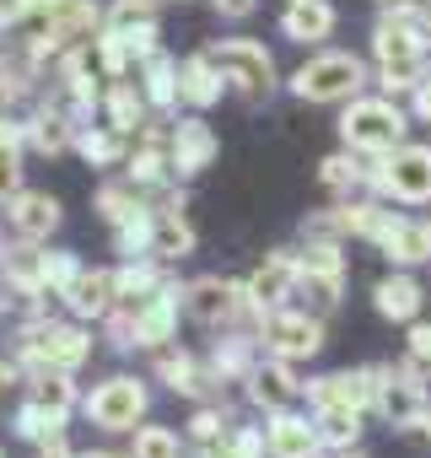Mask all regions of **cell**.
Here are the masks:
<instances>
[{
  "instance_id": "6da1fadb",
  "label": "cell",
  "mask_w": 431,
  "mask_h": 458,
  "mask_svg": "<svg viewBox=\"0 0 431 458\" xmlns=\"http://www.w3.org/2000/svg\"><path fill=\"white\" fill-rule=\"evenodd\" d=\"M426 49H431V33L420 17H399V12H383L377 28H372V60H377V87L393 98V92H415L426 81Z\"/></svg>"
},
{
  "instance_id": "7a4b0ae2",
  "label": "cell",
  "mask_w": 431,
  "mask_h": 458,
  "mask_svg": "<svg viewBox=\"0 0 431 458\" xmlns=\"http://www.w3.org/2000/svg\"><path fill=\"white\" fill-rule=\"evenodd\" d=\"M340 140L361 157H388L410 140V114L383 92V98H351L345 114H340Z\"/></svg>"
},
{
  "instance_id": "3957f363",
  "label": "cell",
  "mask_w": 431,
  "mask_h": 458,
  "mask_svg": "<svg viewBox=\"0 0 431 458\" xmlns=\"http://www.w3.org/2000/svg\"><path fill=\"white\" fill-rule=\"evenodd\" d=\"M361 87H367V65L345 49H324L292 71V92L302 103H351V98H361Z\"/></svg>"
},
{
  "instance_id": "277c9868",
  "label": "cell",
  "mask_w": 431,
  "mask_h": 458,
  "mask_svg": "<svg viewBox=\"0 0 431 458\" xmlns=\"http://www.w3.org/2000/svg\"><path fill=\"white\" fill-rule=\"evenodd\" d=\"M426 372H415L410 361H399V367H377V394H372V410L383 415V426H393V431H415L420 426V415H426V404H431V394H426Z\"/></svg>"
},
{
  "instance_id": "5b68a950",
  "label": "cell",
  "mask_w": 431,
  "mask_h": 458,
  "mask_svg": "<svg viewBox=\"0 0 431 458\" xmlns=\"http://www.w3.org/2000/svg\"><path fill=\"white\" fill-rule=\"evenodd\" d=\"M259 340H265V356H281L297 367L324 351V318L308 308H270L259 318Z\"/></svg>"
},
{
  "instance_id": "8992f818",
  "label": "cell",
  "mask_w": 431,
  "mask_h": 458,
  "mask_svg": "<svg viewBox=\"0 0 431 458\" xmlns=\"http://www.w3.org/2000/svg\"><path fill=\"white\" fill-rule=\"evenodd\" d=\"M377 199H393V205H431V146L404 140L399 151L377 157Z\"/></svg>"
},
{
  "instance_id": "52a82bcc",
  "label": "cell",
  "mask_w": 431,
  "mask_h": 458,
  "mask_svg": "<svg viewBox=\"0 0 431 458\" xmlns=\"http://www.w3.org/2000/svg\"><path fill=\"white\" fill-rule=\"evenodd\" d=\"M205 55L216 60V71H222L249 103H259V98L275 92V60H270L265 44H254V38H227V44H210Z\"/></svg>"
},
{
  "instance_id": "ba28073f",
  "label": "cell",
  "mask_w": 431,
  "mask_h": 458,
  "mask_svg": "<svg viewBox=\"0 0 431 458\" xmlns=\"http://www.w3.org/2000/svg\"><path fill=\"white\" fill-rule=\"evenodd\" d=\"M372 243L383 249L388 265H399V270H420V265H431V221L415 216V205H410V210H388Z\"/></svg>"
},
{
  "instance_id": "9c48e42d",
  "label": "cell",
  "mask_w": 431,
  "mask_h": 458,
  "mask_svg": "<svg viewBox=\"0 0 431 458\" xmlns=\"http://www.w3.org/2000/svg\"><path fill=\"white\" fill-rule=\"evenodd\" d=\"M189 313L199 318V324H238V318H254V313H265L254 297H249V286H232V281H222V276H205V281H194L189 286Z\"/></svg>"
},
{
  "instance_id": "30bf717a",
  "label": "cell",
  "mask_w": 431,
  "mask_h": 458,
  "mask_svg": "<svg viewBox=\"0 0 431 458\" xmlns=\"http://www.w3.org/2000/svg\"><path fill=\"white\" fill-rule=\"evenodd\" d=\"M377 394V367H345V372H324L308 383V404L313 410H372Z\"/></svg>"
},
{
  "instance_id": "8fae6325",
  "label": "cell",
  "mask_w": 431,
  "mask_h": 458,
  "mask_svg": "<svg viewBox=\"0 0 431 458\" xmlns=\"http://www.w3.org/2000/svg\"><path fill=\"white\" fill-rule=\"evenodd\" d=\"M87 415L108 431H130L140 415H146V383L135 377H108L92 399H87Z\"/></svg>"
},
{
  "instance_id": "7c38bea8",
  "label": "cell",
  "mask_w": 431,
  "mask_h": 458,
  "mask_svg": "<svg viewBox=\"0 0 431 458\" xmlns=\"http://www.w3.org/2000/svg\"><path fill=\"white\" fill-rule=\"evenodd\" d=\"M302 394H308V383H297V367H292V361H281V356H265V361L249 372V399H254L265 415L292 410Z\"/></svg>"
},
{
  "instance_id": "4fadbf2b",
  "label": "cell",
  "mask_w": 431,
  "mask_h": 458,
  "mask_svg": "<svg viewBox=\"0 0 431 458\" xmlns=\"http://www.w3.org/2000/svg\"><path fill=\"white\" fill-rule=\"evenodd\" d=\"M265 442H270V458H318L324 453L318 420H308L297 410H275L265 426Z\"/></svg>"
},
{
  "instance_id": "5bb4252c",
  "label": "cell",
  "mask_w": 431,
  "mask_h": 458,
  "mask_svg": "<svg viewBox=\"0 0 431 458\" xmlns=\"http://www.w3.org/2000/svg\"><path fill=\"white\" fill-rule=\"evenodd\" d=\"M372 308H377L388 324H415L420 308H426V286L415 281V270H399V265H393V276H383V281L372 286Z\"/></svg>"
},
{
  "instance_id": "9a60e30c",
  "label": "cell",
  "mask_w": 431,
  "mask_h": 458,
  "mask_svg": "<svg viewBox=\"0 0 431 458\" xmlns=\"http://www.w3.org/2000/svg\"><path fill=\"white\" fill-rule=\"evenodd\" d=\"M22 351H28L44 372H71V367H81V361H87L92 340H87V335H76V329H33V335L22 340Z\"/></svg>"
},
{
  "instance_id": "2e32d148",
  "label": "cell",
  "mask_w": 431,
  "mask_h": 458,
  "mask_svg": "<svg viewBox=\"0 0 431 458\" xmlns=\"http://www.w3.org/2000/svg\"><path fill=\"white\" fill-rule=\"evenodd\" d=\"M216 130L205 124V119H178V130H173V140H167V157H173V173H183V178H194V173H205L210 162H216Z\"/></svg>"
},
{
  "instance_id": "e0dca14e",
  "label": "cell",
  "mask_w": 431,
  "mask_h": 458,
  "mask_svg": "<svg viewBox=\"0 0 431 458\" xmlns=\"http://www.w3.org/2000/svg\"><path fill=\"white\" fill-rule=\"evenodd\" d=\"M249 297L270 313L286 308V297H297V254H270L254 276H249Z\"/></svg>"
},
{
  "instance_id": "ac0fdd59",
  "label": "cell",
  "mask_w": 431,
  "mask_h": 458,
  "mask_svg": "<svg viewBox=\"0 0 431 458\" xmlns=\"http://www.w3.org/2000/svg\"><path fill=\"white\" fill-rule=\"evenodd\" d=\"M334 6L329 0H286V12H281V33L292 44H324L334 33Z\"/></svg>"
},
{
  "instance_id": "d6986e66",
  "label": "cell",
  "mask_w": 431,
  "mask_h": 458,
  "mask_svg": "<svg viewBox=\"0 0 431 458\" xmlns=\"http://www.w3.org/2000/svg\"><path fill=\"white\" fill-rule=\"evenodd\" d=\"M222 87H227V76L216 71L210 55H194V60L178 65V98H183L189 108H210L216 98H222Z\"/></svg>"
},
{
  "instance_id": "ffe728a7",
  "label": "cell",
  "mask_w": 431,
  "mask_h": 458,
  "mask_svg": "<svg viewBox=\"0 0 431 458\" xmlns=\"http://www.w3.org/2000/svg\"><path fill=\"white\" fill-rule=\"evenodd\" d=\"M189 249H194V233H189V221L178 216V205L151 210V249H146V254H156V259H183Z\"/></svg>"
},
{
  "instance_id": "44dd1931",
  "label": "cell",
  "mask_w": 431,
  "mask_h": 458,
  "mask_svg": "<svg viewBox=\"0 0 431 458\" xmlns=\"http://www.w3.org/2000/svg\"><path fill=\"white\" fill-rule=\"evenodd\" d=\"M345 292V270H297V297L308 302V313H334Z\"/></svg>"
},
{
  "instance_id": "7402d4cb",
  "label": "cell",
  "mask_w": 431,
  "mask_h": 458,
  "mask_svg": "<svg viewBox=\"0 0 431 458\" xmlns=\"http://www.w3.org/2000/svg\"><path fill=\"white\" fill-rule=\"evenodd\" d=\"M254 340L259 335H227V340H216V356H210V377L216 383H227V377H249L259 361H254Z\"/></svg>"
},
{
  "instance_id": "603a6c76",
  "label": "cell",
  "mask_w": 431,
  "mask_h": 458,
  "mask_svg": "<svg viewBox=\"0 0 431 458\" xmlns=\"http://www.w3.org/2000/svg\"><path fill=\"white\" fill-rule=\"evenodd\" d=\"M55 221H60V199L55 194H22L12 205V226H17L22 238H44Z\"/></svg>"
},
{
  "instance_id": "cb8c5ba5",
  "label": "cell",
  "mask_w": 431,
  "mask_h": 458,
  "mask_svg": "<svg viewBox=\"0 0 431 458\" xmlns=\"http://www.w3.org/2000/svg\"><path fill=\"white\" fill-rule=\"evenodd\" d=\"M65 297H71V308H76V313H92V318H97V313H114V297H119V286H114V276L92 270V276H76Z\"/></svg>"
},
{
  "instance_id": "d4e9b609",
  "label": "cell",
  "mask_w": 431,
  "mask_h": 458,
  "mask_svg": "<svg viewBox=\"0 0 431 458\" xmlns=\"http://www.w3.org/2000/svg\"><path fill=\"white\" fill-rule=\"evenodd\" d=\"M361 415H367V410H313L318 437H324V453L356 447V442H361Z\"/></svg>"
},
{
  "instance_id": "484cf974",
  "label": "cell",
  "mask_w": 431,
  "mask_h": 458,
  "mask_svg": "<svg viewBox=\"0 0 431 458\" xmlns=\"http://www.w3.org/2000/svg\"><path fill=\"white\" fill-rule=\"evenodd\" d=\"M156 372H162V377H167V388H178V394H205V377H199V367H194V356H189V351L156 345Z\"/></svg>"
},
{
  "instance_id": "4316f807",
  "label": "cell",
  "mask_w": 431,
  "mask_h": 458,
  "mask_svg": "<svg viewBox=\"0 0 431 458\" xmlns=\"http://www.w3.org/2000/svg\"><path fill=\"white\" fill-rule=\"evenodd\" d=\"M108 108H114V130H135L140 114H146V92H135V81H119L114 76V92H108Z\"/></svg>"
},
{
  "instance_id": "83f0119b",
  "label": "cell",
  "mask_w": 431,
  "mask_h": 458,
  "mask_svg": "<svg viewBox=\"0 0 431 458\" xmlns=\"http://www.w3.org/2000/svg\"><path fill=\"white\" fill-rule=\"evenodd\" d=\"M44 259H49V254H33V249H12V254H6V276H12L22 292H44V286H49V276H44Z\"/></svg>"
},
{
  "instance_id": "f1b7e54d",
  "label": "cell",
  "mask_w": 431,
  "mask_h": 458,
  "mask_svg": "<svg viewBox=\"0 0 431 458\" xmlns=\"http://www.w3.org/2000/svg\"><path fill=\"white\" fill-rule=\"evenodd\" d=\"M146 98H151L156 108H167V103L178 98V71H173L167 55H151V60H146Z\"/></svg>"
},
{
  "instance_id": "f546056e",
  "label": "cell",
  "mask_w": 431,
  "mask_h": 458,
  "mask_svg": "<svg viewBox=\"0 0 431 458\" xmlns=\"http://www.w3.org/2000/svg\"><path fill=\"white\" fill-rule=\"evenodd\" d=\"M97 210H103L114 226H130V221H140V216H146V205L135 199V189H119V183H108V189L97 194Z\"/></svg>"
},
{
  "instance_id": "4dcf8cb0",
  "label": "cell",
  "mask_w": 431,
  "mask_h": 458,
  "mask_svg": "<svg viewBox=\"0 0 431 458\" xmlns=\"http://www.w3.org/2000/svg\"><path fill=\"white\" fill-rule=\"evenodd\" d=\"M81 157L97 162V167L119 162L124 157V130H92V135H81Z\"/></svg>"
},
{
  "instance_id": "1f68e13d",
  "label": "cell",
  "mask_w": 431,
  "mask_h": 458,
  "mask_svg": "<svg viewBox=\"0 0 431 458\" xmlns=\"http://www.w3.org/2000/svg\"><path fill=\"white\" fill-rule=\"evenodd\" d=\"M227 458H270V442H265V426H227Z\"/></svg>"
},
{
  "instance_id": "d6a6232c",
  "label": "cell",
  "mask_w": 431,
  "mask_h": 458,
  "mask_svg": "<svg viewBox=\"0 0 431 458\" xmlns=\"http://www.w3.org/2000/svg\"><path fill=\"white\" fill-rule=\"evenodd\" d=\"M130 458H178V437H173L167 426H140Z\"/></svg>"
},
{
  "instance_id": "836d02e7",
  "label": "cell",
  "mask_w": 431,
  "mask_h": 458,
  "mask_svg": "<svg viewBox=\"0 0 431 458\" xmlns=\"http://www.w3.org/2000/svg\"><path fill=\"white\" fill-rule=\"evenodd\" d=\"M151 17H156V0H119V6L108 12L114 33H124V28H151Z\"/></svg>"
},
{
  "instance_id": "e575fe53",
  "label": "cell",
  "mask_w": 431,
  "mask_h": 458,
  "mask_svg": "<svg viewBox=\"0 0 431 458\" xmlns=\"http://www.w3.org/2000/svg\"><path fill=\"white\" fill-rule=\"evenodd\" d=\"M33 399H38L44 410L65 415V410H71V383H65V372H44V377H38V388H33Z\"/></svg>"
},
{
  "instance_id": "d590c367",
  "label": "cell",
  "mask_w": 431,
  "mask_h": 458,
  "mask_svg": "<svg viewBox=\"0 0 431 458\" xmlns=\"http://www.w3.org/2000/svg\"><path fill=\"white\" fill-rule=\"evenodd\" d=\"M404 361H410L415 372H426V377H431V324H426V318H415V324H410V340H404Z\"/></svg>"
},
{
  "instance_id": "8d00e7d4",
  "label": "cell",
  "mask_w": 431,
  "mask_h": 458,
  "mask_svg": "<svg viewBox=\"0 0 431 458\" xmlns=\"http://www.w3.org/2000/svg\"><path fill=\"white\" fill-rule=\"evenodd\" d=\"M33 140H38L44 151H65V140H71L65 114H38V119H33Z\"/></svg>"
},
{
  "instance_id": "74e56055",
  "label": "cell",
  "mask_w": 431,
  "mask_h": 458,
  "mask_svg": "<svg viewBox=\"0 0 431 458\" xmlns=\"http://www.w3.org/2000/svg\"><path fill=\"white\" fill-rule=\"evenodd\" d=\"M44 276H49V286L71 292V281H76L81 270H76V259H71V254H49V259H44Z\"/></svg>"
},
{
  "instance_id": "f35d334b",
  "label": "cell",
  "mask_w": 431,
  "mask_h": 458,
  "mask_svg": "<svg viewBox=\"0 0 431 458\" xmlns=\"http://www.w3.org/2000/svg\"><path fill=\"white\" fill-rule=\"evenodd\" d=\"M194 437H199V442H216V437H227V415H216V410H199V415H194Z\"/></svg>"
},
{
  "instance_id": "ab89813d",
  "label": "cell",
  "mask_w": 431,
  "mask_h": 458,
  "mask_svg": "<svg viewBox=\"0 0 431 458\" xmlns=\"http://www.w3.org/2000/svg\"><path fill=\"white\" fill-rule=\"evenodd\" d=\"M17 146H0V194H12L17 189Z\"/></svg>"
},
{
  "instance_id": "60d3db41",
  "label": "cell",
  "mask_w": 431,
  "mask_h": 458,
  "mask_svg": "<svg viewBox=\"0 0 431 458\" xmlns=\"http://www.w3.org/2000/svg\"><path fill=\"white\" fill-rule=\"evenodd\" d=\"M410 108H415V119H420V124H431V71H426V81L410 92Z\"/></svg>"
},
{
  "instance_id": "b9f144b4",
  "label": "cell",
  "mask_w": 431,
  "mask_h": 458,
  "mask_svg": "<svg viewBox=\"0 0 431 458\" xmlns=\"http://www.w3.org/2000/svg\"><path fill=\"white\" fill-rule=\"evenodd\" d=\"M383 12H399V17H426V6L431 0H377Z\"/></svg>"
},
{
  "instance_id": "7bdbcfd3",
  "label": "cell",
  "mask_w": 431,
  "mask_h": 458,
  "mask_svg": "<svg viewBox=\"0 0 431 458\" xmlns=\"http://www.w3.org/2000/svg\"><path fill=\"white\" fill-rule=\"evenodd\" d=\"M254 6H259V0H216L222 17H254Z\"/></svg>"
},
{
  "instance_id": "ee69618b",
  "label": "cell",
  "mask_w": 431,
  "mask_h": 458,
  "mask_svg": "<svg viewBox=\"0 0 431 458\" xmlns=\"http://www.w3.org/2000/svg\"><path fill=\"white\" fill-rule=\"evenodd\" d=\"M415 431H420V437L431 442V404H426V415H420V426H415Z\"/></svg>"
},
{
  "instance_id": "f6af8a7d",
  "label": "cell",
  "mask_w": 431,
  "mask_h": 458,
  "mask_svg": "<svg viewBox=\"0 0 431 458\" xmlns=\"http://www.w3.org/2000/svg\"><path fill=\"white\" fill-rule=\"evenodd\" d=\"M6 383H17V367H6V361H0V388H6Z\"/></svg>"
},
{
  "instance_id": "bcb514c9",
  "label": "cell",
  "mask_w": 431,
  "mask_h": 458,
  "mask_svg": "<svg viewBox=\"0 0 431 458\" xmlns=\"http://www.w3.org/2000/svg\"><path fill=\"white\" fill-rule=\"evenodd\" d=\"M340 458H367V453H361V447H345V453H340Z\"/></svg>"
},
{
  "instance_id": "7dc6e473",
  "label": "cell",
  "mask_w": 431,
  "mask_h": 458,
  "mask_svg": "<svg viewBox=\"0 0 431 458\" xmlns=\"http://www.w3.org/2000/svg\"><path fill=\"white\" fill-rule=\"evenodd\" d=\"M44 458H65V453H60V447H49V453H44Z\"/></svg>"
},
{
  "instance_id": "c3c4849f",
  "label": "cell",
  "mask_w": 431,
  "mask_h": 458,
  "mask_svg": "<svg viewBox=\"0 0 431 458\" xmlns=\"http://www.w3.org/2000/svg\"><path fill=\"white\" fill-rule=\"evenodd\" d=\"M420 22H426V33H431V6H426V17H420Z\"/></svg>"
},
{
  "instance_id": "681fc988",
  "label": "cell",
  "mask_w": 431,
  "mask_h": 458,
  "mask_svg": "<svg viewBox=\"0 0 431 458\" xmlns=\"http://www.w3.org/2000/svg\"><path fill=\"white\" fill-rule=\"evenodd\" d=\"M318 458H340V453H318Z\"/></svg>"
}]
</instances>
